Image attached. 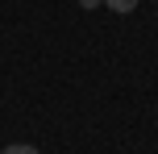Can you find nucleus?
<instances>
[{"instance_id":"nucleus-1","label":"nucleus","mask_w":158,"mask_h":154,"mask_svg":"<svg viewBox=\"0 0 158 154\" xmlns=\"http://www.w3.org/2000/svg\"><path fill=\"white\" fill-rule=\"evenodd\" d=\"M100 4H108L112 13H133V8H137V0H100Z\"/></svg>"},{"instance_id":"nucleus-2","label":"nucleus","mask_w":158,"mask_h":154,"mask_svg":"<svg viewBox=\"0 0 158 154\" xmlns=\"http://www.w3.org/2000/svg\"><path fill=\"white\" fill-rule=\"evenodd\" d=\"M0 154H38V146H25V142H13V146H4Z\"/></svg>"},{"instance_id":"nucleus-3","label":"nucleus","mask_w":158,"mask_h":154,"mask_svg":"<svg viewBox=\"0 0 158 154\" xmlns=\"http://www.w3.org/2000/svg\"><path fill=\"white\" fill-rule=\"evenodd\" d=\"M79 8H100V0H79Z\"/></svg>"}]
</instances>
